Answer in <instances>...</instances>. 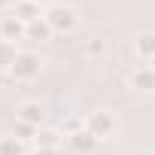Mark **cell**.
<instances>
[{
	"label": "cell",
	"mask_w": 155,
	"mask_h": 155,
	"mask_svg": "<svg viewBox=\"0 0 155 155\" xmlns=\"http://www.w3.org/2000/svg\"><path fill=\"white\" fill-rule=\"evenodd\" d=\"M43 18H46L49 28L58 31V34H70V31H76V25H79V15H76V9L67 6V3H52V6L43 12Z\"/></svg>",
	"instance_id": "obj_1"
},
{
	"label": "cell",
	"mask_w": 155,
	"mask_h": 155,
	"mask_svg": "<svg viewBox=\"0 0 155 155\" xmlns=\"http://www.w3.org/2000/svg\"><path fill=\"white\" fill-rule=\"evenodd\" d=\"M40 70H43V58L37 55V52H18V58H15V64H12V79H18V82H31V79H37L40 76Z\"/></svg>",
	"instance_id": "obj_2"
},
{
	"label": "cell",
	"mask_w": 155,
	"mask_h": 155,
	"mask_svg": "<svg viewBox=\"0 0 155 155\" xmlns=\"http://www.w3.org/2000/svg\"><path fill=\"white\" fill-rule=\"evenodd\" d=\"M113 128H116V122H113V113H107V110H94V113H88V119H85V131H91L97 140L110 137Z\"/></svg>",
	"instance_id": "obj_3"
},
{
	"label": "cell",
	"mask_w": 155,
	"mask_h": 155,
	"mask_svg": "<svg viewBox=\"0 0 155 155\" xmlns=\"http://www.w3.org/2000/svg\"><path fill=\"white\" fill-rule=\"evenodd\" d=\"M97 137L91 134V131H85V128H79L76 134H70V149L76 152V155H91L94 149H97Z\"/></svg>",
	"instance_id": "obj_4"
},
{
	"label": "cell",
	"mask_w": 155,
	"mask_h": 155,
	"mask_svg": "<svg viewBox=\"0 0 155 155\" xmlns=\"http://www.w3.org/2000/svg\"><path fill=\"white\" fill-rule=\"evenodd\" d=\"M25 34H28V25L18 21L12 12H6L3 18H0V40H9L12 43V40H21Z\"/></svg>",
	"instance_id": "obj_5"
},
{
	"label": "cell",
	"mask_w": 155,
	"mask_h": 155,
	"mask_svg": "<svg viewBox=\"0 0 155 155\" xmlns=\"http://www.w3.org/2000/svg\"><path fill=\"white\" fill-rule=\"evenodd\" d=\"M131 88L134 91H155V70H149L146 64L143 67H137L134 73H131Z\"/></svg>",
	"instance_id": "obj_6"
},
{
	"label": "cell",
	"mask_w": 155,
	"mask_h": 155,
	"mask_svg": "<svg viewBox=\"0 0 155 155\" xmlns=\"http://www.w3.org/2000/svg\"><path fill=\"white\" fill-rule=\"evenodd\" d=\"M12 15H15L18 21H25V25H34V21H40V18H43L40 3H34V0H18V3L12 6Z\"/></svg>",
	"instance_id": "obj_7"
},
{
	"label": "cell",
	"mask_w": 155,
	"mask_h": 155,
	"mask_svg": "<svg viewBox=\"0 0 155 155\" xmlns=\"http://www.w3.org/2000/svg\"><path fill=\"white\" fill-rule=\"evenodd\" d=\"M43 116H46V110H43V104H40V101H25V104L18 107V119H21V122H28V125H37V128H40Z\"/></svg>",
	"instance_id": "obj_8"
},
{
	"label": "cell",
	"mask_w": 155,
	"mask_h": 155,
	"mask_svg": "<svg viewBox=\"0 0 155 155\" xmlns=\"http://www.w3.org/2000/svg\"><path fill=\"white\" fill-rule=\"evenodd\" d=\"M52 28H49V21L46 18H40V21H34V25H28V40H37V43H46V40H52Z\"/></svg>",
	"instance_id": "obj_9"
},
{
	"label": "cell",
	"mask_w": 155,
	"mask_h": 155,
	"mask_svg": "<svg viewBox=\"0 0 155 155\" xmlns=\"http://www.w3.org/2000/svg\"><path fill=\"white\" fill-rule=\"evenodd\" d=\"M37 149H61V137H58V131H52V128H43V131H37Z\"/></svg>",
	"instance_id": "obj_10"
},
{
	"label": "cell",
	"mask_w": 155,
	"mask_h": 155,
	"mask_svg": "<svg viewBox=\"0 0 155 155\" xmlns=\"http://www.w3.org/2000/svg\"><path fill=\"white\" fill-rule=\"evenodd\" d=\"M134 49H137V55H140V58L152 61V58H155V34H140V37H137V43H134Z\"/></svg>",
	"instance_id": "obj_11"
},
{
	"label": "cell",
	"mask_w": 155,
	"mask_h": 155,
	"mask_svg": "<svg viewBox=\"0 0 155 155\" xmlns=\"http://www.w3.org/2000/svg\"><path fill=\"white\" fill-rule=\"evenodd\" d=\"M15 58H18V49H15V43H9V40H0V70H12Z\"/></svg>",
	"instance_id": "obj_12"
},
{
	"label": "cell",
	"mask_w": 155,
	"mask_h": 155,
	"mask_svg": "<svg viewBox=\"0 0 155 155\" xmlns=\"http://www.w3.org/2000/svg\"><path fill=\"white\" fill-rule=\"evenodd\" d=\"M0 155H25V143L9 134V137H0Z\"/></svg>",
	"instance_id": "obj_13"
},
{
	"label": "cell",
	"mask_w": 155,
	"mask_h": 155,
	"mask_svg": "<svg viewBox=\"0 0 155 155\" xmlns=\"http://www.w3.org/2000/svg\"><path fill=\"white\" fill-rule=\"evenodd\" d=\"M37 131H40L37 125H28V122H21V119H18V122H15V131H12V134H15V137H18L21 143H34V140H37Z\"/></svg>",
	"instance_id": "obj_14"
},
{
	"label": "cell",
	"mask_w": 155,
	"mask_h": 155,
	"mask_svg": "<svg viewBox=\"0 0 155 155\" xmlns=\"http://www.w3.org/2000/svg\"><path fill=\"white\" fill-rule=\"evenodd\" d=\"M85 52H88V58H101V55L107 52V40H101V37H94V40H88V46H85Z\"/></svg>",
	"instance_id": "obj_15"
},
{
	"label": "cell",
	"mask_w": 155,
	"mask_h": 155,
	"mask_svg": "<svg viewBox=\"0 0 155 155\" xmlns=\"http://www.w3.org/2000/svg\"><path fill=\"white\" fill-rule=\"evenodd\" d=\"M64 128H67V137H70V134H76V131L85 128V125H79V119H67V122H64Z\"/></svg>",
	"instance_id": "obj_16"
},
{
	"label": "cell",
	"mask_w": 155,
	"mask_h": 155,
	"mask_svg": "<svg viewBox=\"0 0 155 155\" xmlns=\"http://www.w3.org/2000/svg\"><path fill=\"white\" fill-rule=\"evenodd\" d=\"M34 155H61V149H37Z\"/></svg>",
	"instance_id": "obj_17"
},
{
	"label": "cell",
	"mask_w": 155,
	"mask_h": 155,
	"mask_svg": "<svg viewBox=\"0 0 155 155\" xmlns=\"http://www.w3.org/2000/svg\"><path fill=\"white\" fill-rule=\"evenodd\" d=\"M9 6H12V0H0V12H6Z\"/></svg>",
	"instance_id": "obj_18"
},
{
	"label": "cell",
	"mask_w": 155,
	"mask_h": 155,
	"mask_svg": "<svg viewBox=\"0 0 155 155\" xmlns=\"http://www.w3.org/2000/svg\"><path fill=\"white\" fill-rule=\"evenodd\" d=\"M146 67H149V70H155V58H152V61H149V64H146Z\"/></svg>",
	"instance_id": "obj_19"
},
{
	"label": "cell",
	"mask_w": 155,
	"mask_h": 155,
	"mask_svg": "<svg viewBox=\"0 0 155 155\" xmlns=\"http://www.w3.org/2000/svg\"><path fill=\"white\" fill-rule=\"evenodd\" d=\"M34 3H40V6H43V3H49V0H34Z\"/></svg>",
	"instance_id": "obj_20"
}]
</instances>
